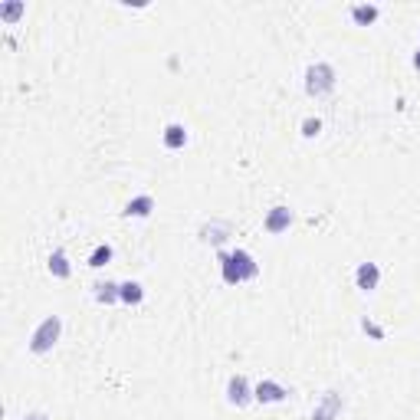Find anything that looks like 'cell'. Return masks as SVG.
Segmentation results:
<instances>
[{"mask_svg":"<svg viewBox=\"0 0 420 420\" xmlns=\"http://www.w3.org/2000/svg\"><path fill=\"white\" fill-rule=\"evenodd\" d=\"M260 276V263L253 260L250 250H230L221 253V280L227 286H243V282H253Z\"/></svg>","mask_w":420,"mask_h":420,"instance_id":"obj_1","label":"cell"},{"mask_svg":"<svg viewBox=\"0 0 420 420\" xmlns=\"http://www.w3.org/2000/svg\"><path fill=\"white\" fill-rule=\"evenodd\" d=\"M339 86V72L332 63H312L309 70H306V92H309L312 99H325L332 96Z\"/></svg>","mask_w":420,"mask_h":420,"instance_id":"obj_2","label":"cell"},{"mask_svg":"<svg viewBox=\"0 0 420 420\" xmlns=\"http://www.w3.org/2000/svg\"><path fill=\"white\" fill-rule=\"evenodd\" d=\"M63 335V319L60 315H46V319L33 329L30 335V351L33 355H46V351L56 348V341H60Z\"/></svg>","mask_w":420,"mask_h":420,"instance_id":"obj_3","label":"cell"},{"mask_svg":"<svg viewBox=\"0 0 420 420\" xmlns=\"http://www.w3.org/2000/svg\"><path fill=\"white\" fill-rule=\"evenodd\" d=\"M200 243H210V247H221V243H227L233 237V223L230 221H207V223H200V230H197Z\"/></svg>","mask_w":420,"mask_h":420,"instance_id":"obj_4","label":"cell"},{"mask_svg":"<svg viewBox=\"0 0 420 420\" xmlns=\"http://www.w3.org/2000/svg\"><path fill=\"white\" fill-rule=\"evenodd\" d=\"M341 407H345V398L341 391H325L312 410V420H339L341 417Z\"/></svg>","mask_w":420,"mask_h":420,"instance_id":"obj_5","label":"cell"},{"mask_svg":"<svg viewBox=\"0 0 420 420\" xmlns=\"http://www.w3.org/2000/svg\"><path fill=\"white\" fill-rule=\"evenodd\" d=\"M292 221H296L292 207L280 204V207H273L270 214H266V221H263V230L270 233V237H280V233H286V230L292 227Z\"/></svg>","mask_w":420,"mask_h":420,"instance_id":"obj_6","label":"cell"},{"mask_svg":"<svg viewBox=\"0 0 420 420\" xmlns=\"http://www.w3.org/2000/svg\"><path fill=\"white\" fill-rule=\"evenodd\" d=\"M286 398H289V388H282L280 381H273V378H263L253 388V400H260V404H282Z\"/></svg>","mask_w":420,"mask_h":420,"instance_id":"obj_7","label":"cell"},{"mask_svg":"<svg viewBox=\"0 0 420 420\" xmlns=\"http://www.w3.org/2000/svg\"><path fill=\"white\" fill-rule=\"evenodd\" d=\"M250 400H253V388H250V381H247V374H233V378L227 381V404L247 407Z\"/></svg>","mask_w":420,"mask_h":420,"instance_id":"obj_8","label":"cell"},{"mask_svg":"<svg viewBox=\"0 0 420 420\" xmlns=\"http://www.w3.org/2000/svg\"><path fill=\"white\" fill-rule=\"evenodd\" d=\"M355 286L361 292H374L381 286V266L378 263H358V270H355Z\"/></svg>","mask_w":420,"mask_h":420,"instance_id":"obj_9","label":"cell"},{"mask_svg":"<svg viewBox=\"0 0 420 420\" xmlns=\"http://www.w3.org/2000/svg\"><path fill=\"white\" fill-rule=\"evenodd\" d=\"M122 214H125V217H135V221H145V217L155 214V197H151V194H138V197H131L129 204H125Z\"/></svg>","mask_w":420,"mask_h":420,"instance_id":"obj_10","label":"cell"},{"mask_svg":"<svg viewBox=\"0 0 420 420\" xmlns=\"http://www.w3.org/2000/svg\"><path fill=\"white\" fill-rule=\"evenodd\" d=\"M161 141H164L168 151H181L188 145V129H184L181 122H171V125H164V131H161Z\"/></svg>","mask_w":420,"mask_h":420,"instance_id":"obj_11","label":"cell"},{"mask_svg":"<svg viewBox=\"0 0 420 420\" xmlns=\"http://www.w3.org/2000/svg\"><path fill=\"white\" fill-rule=\"evenodd\" d=\"M92 296H96V302L99 306H115V302H122V282H96L92 286Z\"/></svg>","mask_w":420,"mask_h":420,"instance_id":"obj_12","label":"cell"},{"mask_svg":"<svg viewBox=\"0 0 420 420\" xmlns=\"http://www.w3.org/2000/svg\"><path fill=\"white\" fill-rule=\"evenodd\" d=\"M351 23L355 27H371V23L381 17V7H374V4H351Z\"/></svg>","mask_w":420,"mask_h":420,"instance_id":"obj_13","label":"cell"},{"mask_svg":"<svg viewBox=\"0 0 420 420\" xmlns=\"http://www.w3.org/2000/svg\"><path fill=\"white\" fill-rule=\"evenodd\" d=\"M46 270L53 273V280H70L72 266H70V256H66V250H53L50 260H46Z\"/></svg>","mask_w":420,"mask_h":420,"instance_id":"obj_14","label":"cell"},{"mask_svg":"<svg viewBox=\"0 0 420 420\" xmlns=\"http://www.w3.org/2000/svg\"><path fill=\"white\" fill-rule=\"evenodd\" d=\"M23 13H27V4H23V0H7V4H0V20L7 23V27H13Z\"/></svg>","mask_w":420,"mask_h":420,"instance_id":"obj_15","label":"cell"},{"mask_svg":"<svg viewBox=\"0 0 420 420\" xmlns=\"http://www.w3.org/2000/svg\"><path fill=\"white\" fill-rule=\"evenodd\" d=\"M122 302H125V306H141V302H145V286L135 280L122 282Z\"/></svg>","mask_w":420,"mask_h":420,"instance_id":"obj_16","label":"cell"},{"mask_svg":"<svg viewBox=\"0 0 420 420\" xmlns=\"http://www.w3.org/2000/svg\"><path fill=\"white\" fill-rule=\"evenodd\" d=\"M112 256H115V253H112L109 243H99V247L89 253V266H92V270H102L105 263H112Z\"/></svg>","mask_w":420,"mask_h":420,"instance_id":"obj_17","label":"cell"},{"mask_svg":"<svg viewBox=\"0 0 420 420\" xmlns=\"http://www.w3.org/2000/svg\"><path fill=\"white\" fill-rule=\"evenodd\" d=\"M319 135H322V119H312L309 115V119L302 122V138H319Z\"/></svg>","mask_w":420,"mask_h":420,"instance_id":"obj_18","label":"cell"},{"mask_svg":"<svg viewBox=\"0 0 420 420\" xmlns=\"http://www.w3.org/2000/svg\"><path fill=\"white\" fill-rule=\"evenodd\" d=\"M361 332H365V335H371V339H374V341H384V329H381L378 322H371L368 315L361 319Z\"/></svg>","mask_w":420,"mask_h":420,"instance_id":"obj_19","label":"cell"},{"mask_svg":"<svg viewBox=\"0 0 420 420\" xmlns=\"http://www.w3.org/2000/svg\"><path fill=\"white\" fill-rule=\"evenodd\" d=\"M20 420H50V414H43V410H30V414H23Z\"/></svg>","mask_w":420,"mask_h":420,"instance_id":"obj_20","label":"cell"},{"mask_svg":"<svg viewBox=\"0 0 420 420\" xmlns=\"http://www.w3.org/2000/svg\"><path fill=\"white\" fill-rule=\"evenodd\" d=\"M414 70H420V46H417V53H414Z\"/></svg>","mask_w":420,"mask_h":420,"instance_id":"obj_21","label":"cell"}]
</instances>
